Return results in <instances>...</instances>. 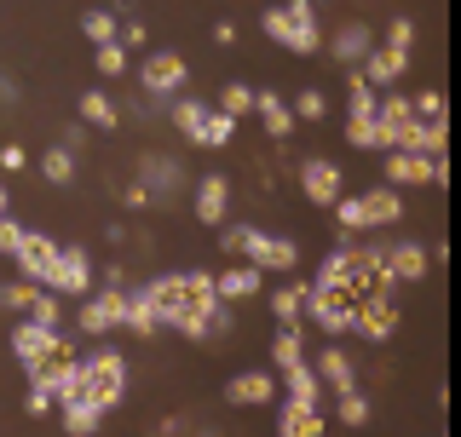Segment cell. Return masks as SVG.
I'll return each instance as SVG.
<instances>
[{"label":"cell","mask_w":461,"mask_h":437,"mask_svg":"<svg viewBox=\"0 0 461 437\" xmlns=\"http://www.w3.org/2000/svg\"><path fill=\"white\" fill-rule=\"evenodd\" d=\"M23 317H35L41 328H64V311H58V294H52V288H41V294L29 299V311H23Z\"/></svg>","instance_id":"b9f144b4"},{"label":"cell","mask_w":461,"mask_h":437,"mask_svg":"<svg viewBox=\"0 0 461 437\" xmlns=\"http://www.w3.org/2000/svg\"><path fill=\"white\" fill-rule=\"evenodd\" d=\"M249 110H254V86H242V81H225V86H220V115H230V121H242Z\"/></svg>","instance_id":"f35d334b"},{"label":"cell","mask_w":461,"mask_h":437,"mask_svg":"<svg viewBox=\"0 0 461 437\" xmlns=\"http://www.w3.org/2000/svg\"><path fill=\"white\" fill-rule=\"evenodd\" d=\"M254 115H259V127H266V138H271V144H288V133H294V110H288V98H283V93L259 86V93H254Z\"/></svg>","instance_id":"e0dca14e"},{"label":"cell","mask_w":461,"mask_h":437,"mask_svg":"<svg viewBox=\"0 0 461 437\" xmlns=\"http://www.w3.org/2000/svg\"><path fill=\"white\" fill-rule=\"evenodd\" d=\"M288 110H294L300 121H323V115H329V93H323V86H306V93H294Z\"/></svg>","instance_id":"60d3db41"},{"label":"cell","mask_w":461,"mask_h":437,"mask_svg":"<svg viewBox=\"0 0 461 437\" xmlns=\"http://www.w3.org/2000/svg\"><path fill=\"white\" fill-rule=\"evenodd\" d=\"M35 294H41V282H29V276H23V282L6 288V305H0V311H29V299H35Z\"/></svg>","instance_id":"ee69618b"},{"label":"cell","mask_w":461,"mask_h":437,"mask_svg":"<svg viewBox=\"0 0 461 437\" xmlns=\"http://www.w3.org/2000/svg\"><path fill=\"white\" fill-rule=\"evenodd\" d=\"M41 179L64 191V184L76 179V150H64V144H47V156H41Z\"/></svg>","instance_id":"1f68e13d"},{"label":"cell","mask_w":461,"mask_h":437,"mask_svg":"<svg viewBox=\"0 0 461 437\" xmlns=\"http://www.w3.org/2000/svg\"><path fill=\"white\" fill-rule=\"evenodd\" d=\"M357 69H364V81L375 86V93H386V86H398V81H403V69H410V52L375 47V52L364 58V64H357Z\"/></svg>","instance_id":"ffe728a7"},{"label":"cell","mask_w":461,"mask_h":437,"mask_svg":"<svg viewBox=\"0 0 461 437\" xmlns=\"http://www.w3.org/2000/svg\"><path fill=\"white\" fill-rule=\"evenodd\" d=\"M18 242H23V225L12 213H0V254H18Z\"/></svg>","instance_id":"bcb514c9"},{"label":"cell","mask_w":461,"mask_h":437,"mask_svg":"<svg viewBox=\"0 0 461 437\" xmlns=\"http://www.w3.org/2000/svg\"><path fill=\"white\" fill-rule=\"evenodd\" d=\"M312 374H317V380H323L329 391H352V386H357V369H352V357H346L335 340H329L323 352L312 357Z\"/></svg>","instance_id":"d6986e66"},{"label":"cell","mask_w":461,"mask_h":437,"mask_svg":"<svg viewBox=\"0 0 461 437\" xmlns=\"http://www.w3.org/2000/svg\"><path fill=\"white\" fill-rule=\"evenodd\" d=\"M139 288H144V299H150L156 323H173L179 311H191V282H185V271H162V276H150V282H139Z\"/></svg>","instance_id":"7c38bea8"},{"label":"cell","mask_w":461,"mask_h":437,"mask_svg":"<svg viewBox=\"0 0 461 437\" xmlns=\"http://www.w3.org/2000/svg\"><path fill=\"white\" fill-rule=\"evenodd\" d=\"M335 420H340V426H369V397H364V391H335Z\"/></svg>","instance_id":"e575fe53"},{"label":"cell","mask_w":461,"mask_h":437,"mask_svg":"<svg viewBox=\"0 0 461 437\" xmlns=\"http://www.w3.org/2000/svg\"><path fill=\"white\" fill-rule=\"evenodd\" d=\"M58 144H64V150H81V144H86V127H81V121L64 127V138H58Z\"/></svg>","instance_id":"816d5d0a"},{"label":"cell","mask_w":461,"mask_h":437,"mask_svg":"<svg viewBox=\"0 0 461 437\" xmlns=\"http://www.w3.org/2000/svg\"><path fill=\"white\" fill-rule=\"evenodd\" d=\"M225 403L230 409H266L277 403V369H242L225 380Z\"/></svg>","instance_id":"30bf717a"},{"label":"cell","mask_w":461,"mask_h":437,"mask_svg":"<svg viewBox=\"0 0 461 437\" xmlns=\"http://www.w3.org/2000/svg\"><path fill=\"white\" fill-rule=\"evenodd\" d=\"M364 218L369 230H393L403 218V196L393 191V184H381V191H364Z\"/></svg>","instance_id":"d4e9b609"},{"label":"cell","mask_w":461,"mask_h":437,"mask_svg":"<svg viewBox=\"0 0 461 437\" xmlns=\"http://www.w3.org/2000/svg\"><path fill=\"white\" fill-rule=\"evenodd\" d=\"M127 288V282H122ZM122 288L115 282H104L98 294H86L81 299V317H76V328L86 334V340H104V334H115L122 328Z\"/></svg>","instance_id":"52a82bcc"},{"label":"cell","mask_w":461,"mask_h":437,"mask_svg":"<svg viewBox=\"0 0 461 437\" xmlns=\"http://www.w3.org/2000/svg\"><path fill=\"white\" fill-rule=\"evenodd\" d=\"M12 357H18V362H23V374H29V369H41V362H52V357H76V352L64 345V334H58V328H41L35 317H23V323L12 328Z\"/></svg>","instance_id":"277c9868"},{"label":"cell","mask_w":461,"mask_h":437,"mask_svg":"<svg viewBox=\"0 0 461 437\" xmlns=\"http://www.w3.org/2000/svg\"><path fill=\"white\" fill-rule=\"evenodd\" d=\"M52 294H76V299H86L93 294V254H86L81 242H64L58 247V271H52Z\"/></svg>","instance_id":"ba28073f"},{"label":"cell","mask_w":461,"mask_h":437,"mask_svg":"<svg viewBox=\"0 0 461 437\" xmlns=\"http://www.w3.org/2000/svg\"><path fill=\"white\" fill-rule=\"evenodd\" d=\"M283 391H288V403L323 409V380L312 374V362H294V369H283Z\"/></svg>","instance_id":"4316f807"},{"label":"cell","mask_w":461,"mask_h":437,"mask_svg":"<svg viewBox=\"0 0 461 437\" xmlns=\"http://www.w3.org/2000/svg\"><path fill=\"white\" fill-rule=\"evenodd\" d=\"M386 156V184L393 191H410V184H427L432 156H410V150H381Z\"/></svg>","instance_id":"603a6c76"},{"label":"cell","mask_w":461,"mask_h":437,"mask_svg":"<svg viewBox=\"0 0 461 437\" xmlns=\"http://www.w3.org/2000/svg\"><path fill=\"white\" fill-rule=\"evenodd\" d=\"M230 138H237V121H230V115H220V110H208V121L196 127L191 144H202V150H225Z\"/></svg>","instance_id":"d6a6232c"},{"label":"cell","mask_w":461,"mask_h":437,"mask_svg":"<svg viewBox=\"0 0 461 437\" xmlns=\"http://www.w3.org/2000/svg\"><path fill=\"white\" fill-rule=\"evenodd\" d=\"M386 271H393V282H421L432 271V254L421 242H410V236H393L386 242Z\"/></svg>","instance_id":"2e32d148"},{"label":"cell","mask_w":461,"mask_h":437,"mask_svg":"<svg viewBox=\"0 0 461 437\" xmlns=\"http://www.w3.org/2000/svg\"><path fill=\"white\" fill-rule=\"evenodd\" d=\"M191 86V64L179 52H144L139 64V93L144 98H179Z\"/></svg>","instance_id":"3957f363"},{"label":"cell","mask_w":461,"mask_h":437,"mask_svg":"<svg viewBox=\"0 0 461 437\" xmlns=\"http://www.w3.org/2000/svg\"><path fill=\"white\" fill-rule=\"evenodd\" d=\"M277 437H329V420H323V409H306V403H288L283 397Z\"/></svg>","instance_id":"7402d4cb"},{"label":"cell","mask_w":461,"mask_h":437,"mask_svg":"<svg viewBox=\"0 0 461 437\" xmlns=\"http://www.w3.org/2000/svg\"><path fill=\"white\" fill-rule=\"evenodd\" d=\"M386 47H393V52H410L415 47V23L410 18H393V23H386Z\"/></svg>","instance_id":"f6af8a7d"},{"label":"cell","mask_w":461,"mask_h":437,"mask_svg":"<svg viewBox=\"0 0 461 437\" xmlns=\"http://www.w3.org/2000/svg\"><path fill=\"white\" fill-rule=\"evenodd\" d=\"M294 362H306V340H300V328H277V340H271V369H294Z\"/></svg>","instance_id":"836d02e7"},{"label":"cell","mask_w":461,"mask_h":437,"mask_svg":"<svg viewBox=\"0 0 461 437\" xmlns=\"http://www.w3.org/2000/svg\"><path fill=\"white\" fill-rule=\"evenodd\" d=\"M369 52H375V29L369 23H340L335 40H329V58H335L340 69H357Z\"/></svg>","instance_id":"ac0fdd59"},{"label":"cell","mask_w":461,"mask_h":437,"mask_svg":"<svg viewBox=\"0 0 461 437\" xmlns=\"http://www.w3.org/2000/svg\"><path fill=\"white\" fill-rule=\"evenodd\" d=\"M259 29H266V35L283 47V35H288V18H283V6H266V18H259Z\"/></svg>","instance_id":"7dc6e473"},{"label":"cell","mask_w":461,"mask_h":437,"mask_svg":"<svg viewBox=\"0 0 461 437\" xmlns=\"http://www.w3.org/2000/svg\"><path fill=\"white\" fill-rule=\"evenodd\" d=\"M300 191H306L312 208H329V201L346 191V179H340V167L329 162V156H306V162H300Z\"/></svg>","instance_id":"4fadbf2b"},{"label":"cell","mask_w":461,"mask_h":437,"mask_svg":"<svg viewBox=\"0 0 461 437\" xmlns=\"http://www.w3.org/2000/svg\"><path fill=\"white\" fill-rule=\"evenodd\" d=\"M23 409L35 415V420H47L52 415V391H41V386H29V397H23Z\"/></svg>","instance_id":"c3c4849f"},{"label":"cell","mask_w":461,"mask_h":437,"mask_svg":"<svg viewBox=\"0 0 461 437\" xmlns=\"http://www.w3.org/2000/svg\"><path fill=\"white\" fill-rule=\"evenodd\" d=\"M271 317H277L283 328H306V317H300V305H306V282H283V288H271Z\"/></svg>","instance_id":"f546056e"},{"label":"cell","mask_w":461,"mask_h":437,"mask_svg":"<svg viewBox=\"0 0 461 437\" xmlns=\"http://www.w3.org/2000/svg\"><path fill=\"white\" fill-rule=\"evenodd\" d=\"M191 213H196V225H213V230L225 225V213H230V179H225V173H202V179H196Z\"/></svg>","instance_id":"5bb4252c"},{"label":"cell","mask_w":461,"mask_h":437,"mask_svg":"<svg viewBox=\"0 0 461 437\" xmlns=\"http://www.w3.org/2000/svg\"><path fill=\"white\" fill-rule=\"evenodd\" d=\"M352 334H364L369 345H386L398 334V299L393 294H364L352 305Z\"/></svg>","instance_id":"8992f818"},{"label":"cell","mask_w":461,"mask_h":437,"mask_svg":"<svg viewBox=\"0 0 461 437\" xmlns=\"http://www.w3.org/2000/svg\"><path fill=\"white\" fill-rule=\"evenodd\" d=\"M283 18H288L283 52H294V58H323V23H317V0H288Z\"/></svg>","instance_id":"5b68a950"},{"label":"cell","mask_w":461,"mask_h":437,"mask_svg":"<svg viewBox=\"0 0 461 437\" xmlns=\"http://www.w3.org/2000/svg\"><path fill=\"white\" fill-rule=\"evenodd\" d=\"M346 242H352V236H340L335 242V254H323V265H317L312 271V294H340V288H346Z\"/></svg>","instance_id":"f1b7e54d"},{"label":"cell","mask_w":461,"mask_h":437,"mask_svg":"<svg viewBox=\"0 0 461 437\" xmlns=\"http://www.w3.org/2000/svg\"><path fill=\"white\" fill-rule=\"evenodd\" d=\"M12 208V191H6V184H0V213H6Z\"/></svg>","instance_id":"db71d44e"},{"label":"cell","mask_w":461,"mask_h":437,"mask_svg":"<svg viewBox=\"0 0 461 437\" xmlns=\"http://www.w3.org/2000/svg\"><path fill=\"white\" fill-rule=\"evenodd\" d=\"M76 121H81V127H98V133H110V127L122 121V110H115V98L104 93V86H86V93L76 98Z\"/></svg>","instance_id":"44dd1931"},{"label":"cell","mask_w":461,"mask_h":437,"mask_svg":"<svg viewBox=\"0 0 461 437\" xmlns=\"http://www.w3.org/2000/svg\"><path fill=\"white\" fill-rule=\"evenodd\" d=\"M352 305L346 294H312L306 288V305H300V317H306L312 328H323V340H340V334H352Z\"/></svg>","instance_id":"9c48e42d"},{"label":"cell","mask_w":461,"mask_h":437,"mask_svg":"<svg viewBox=\"0 0 461 437\" xmlns=\"http://www.w3.org/2000/svg\"><path fill=\"white\" fill-rule=\"evenodd\" d=\"M213 40H220V47H237V23H213Z\"/></svg>","instance_id":"f5cc1de1"},{"label":"cell","mask_w":461,"mask_h":437,"mask_svg":"<svg viewBox=\"0 0 461 437\" xmlns=\"http://www.w3.org/2000/svg\"><path fill=\"white\" fill-rule=\"evenodd\" d=\"M237 259H249V265L259 271H294L300 265V247L288 242V236H271V230H259V225H237Z\"/></svg>","instance_id":"7a4b0ae2"},{"label":"cell","mask_w":461,"mask_h":437,"mask_svg":"<svg viewBox=\"0 0 461 437\" xmlns=\"http://www.w3.org/2000/svg\"><path fill=\"white\" fill-rule=\"evenodd\" d=\"M115 12H104V6H93V12H81V35L93 40V47H104V40H115Z\"/></svg>","instance_id":"74e56055"},{"label":"cell","mask_w":461,"mask_h":437,"mask_svg":"<svg viewBox=\"0 0 461 437\" xmlns=\"http://www.w3.org/2000/svg\"><path fill=\"white\" fill-rule=\"evenodd\" d=\"M410 115H415V121H444V93H438V86L410 93Z\"/></svg>","instance_id":"7bdbcfd3"},{"label":"cell","mask_w":461,"mask_h":437,"mask_svg":"<svg viewBox=\"0 0 461 437\" xmlns=\"http://www.w3.org/2000/svg\"><path fill=\"white\" fill-rule=\"evenodd\" d=\"M213 294H220L225 305H237V299H254V294H266V271L249 265V259H230V265L213 276Z\"/></svg>","instance_id":"9a60e30c"},{"label":"cell","mask_w":461,"mask_h":437,"mask_svg":"<svg viewBox=\"0 0 461 437\" xmlns=\"http://www.w3.org/2000/svg\"><path fill=\"white\" fill-rule=\"evenodd\" d=\"M346 110H352V115H375V86L364 81V69H346Z\"/></svg>","instance_id":"8d00e7d4"},{"label":"cell","mask_w":461,"mask_h":437,"mask_svg":"<svg viewBox=\"0 0 461 437\" xmlns=\"http://www.w3.org/2000/svg\"><path fill=\"white\" fill-rule=\"evenodd\" d=\"M58 247H64V242L47 236V230H23V242H18V254H12V259H18V271L29 276V282L47 288L52 271H58Z\"/></svg>","instance_id":"8fae6325"},{"label":"cell","mask_w":461,"mask_h":437,"mask_svg":"<svg viewBox=\"0 0 461 437\" xmlns=\"http://www.w3.org/2000/svg\"><path fill=\"white\" fill-rule=\"evenodd\" d=\"M23 162H29V156L18 150V144H0V167H6V173H18Z\"/></svg>","instance_id":"681fc988"},{"label":"cell","mask_w":461,"mask_h":437,"mask_svg":"<svg viewBox=\"0 0 461 437\" xmlns=\"http://www.w3.org/2000/svg\"><path fill=\"white\" fill-rule=\"evenodd\" d=\"M76 362H81V391L110 415L115 403L127 397V357L115 352V345H98V352H86V357H76Z\"/></svg>","instance_id":"6da1fadb"},{"label":"cell","mask_w":461,"mask_h":437,"mask_svg":"<svg viewBox=\"0 0 461 437\" xmlns=\"http://www.w3.org/2000/svg\"><path fill=\"white\" fill-rule=\"evenodd\" d=\"M346 144L364 150V156H375V150H393V133H386L375 115H346Z\"/></svg>","instance_id":"484cf974"},{"label":"cell","mask_w":461,"mask_h":437,"mask_svg":"<svg viewBox=\"0 0 461 437\" xmlns=\"http://www.w3.org/2000/svg\"><path fill=\"white\" fill-rule=\"evenodd\" d=\"M335 208V225H340V236H369V218H364V196H335L329 201Z\"/></svg>","instance_id":"4dcf8cb0"},{"label":"cell","mask_w":461,"mask_h":437,"mask_svg":"<svg viewBox=\"0 0 461 437\" xmlns=\"http://www.w3.org/2000/svg\"><path fill=\"white\" fill-rule=\"evenodd\" d=\"M122 201H127V208H150V191H144V184H127Z\"/></svg>","instance_id":"f907efd6"},{"label":"cell","mask_w":461,"mask_h":437,"mask_svg":"<svg viewBox=\"0 0 461 437\" xmlns=\"http://www.w3.org/2000/svg\"><path fill=\"white\" fill-rule=\"evenodd\" d=\"M208 121V98H173V127L185 138H196V127Z\"/></svg>","instance_id":"d590c367"},{"label":"cell","mask_w":461,"mask_h":437,"mask_svg":"<svg viewBox=\"0 0 461 437\" xmlns=\"http://www.w3.org/2000/svg\"><path fill=\"white\" fill-rule=\"evenodd\" d=\"M58 409H64V420H58V426H64L69 437H98V426H104V409H98L93 397H76V403H58Z\"/></svg>","instance_id":"83f0119b"},{"label":"cell","mask_w":461,"mask_h":437,"mask_svg":"<svg viewBox=\"0 0 461 437\" xmlns=\"http://www.w3.org/2000/svg\"><path fill=\"white\" fill-rule=\"evenodd\" d=\"M122 328L139 334V340L162 334V323H156V311H150V299H144V288H122Z\"/></svg>","instance_id":"cb8c5ba5"},{"label":"cell","mask_w":461,"mask_h":437,"mask_svg":"<svg viewBox=\"0 0 461 437\" xmlns=\"http://www.w3.org/2000/svg\"><path fill=\"white\" fill-rule=\"evenodd\" d=\"M93 69H98V76H127V47H122V40L93 47Z\"/></svg>","instance_id":"ab89813d"}]
</instances>
